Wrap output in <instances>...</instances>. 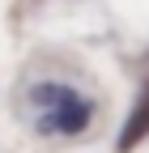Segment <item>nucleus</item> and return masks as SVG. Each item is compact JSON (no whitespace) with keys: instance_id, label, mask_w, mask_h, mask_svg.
<instances>
[{"instance_id":"1","label":"nucleus","mask_w":149,"mask_h":153,"mask_svg":"<svg viewBox=\"0 0 149 153\" xmlns=\"http://www.w3.org/2000/svg\"><path fill=\"white\" fill-rule=\"evenodd\" d=\"M94 123V102L89 98H77V102H68V106H55V111H43L39 119H34V132L39 136H81V132Z\"/></svg>"},{"instance_id":"2","label":"nucleus","mask_w":149,"mask_h":153,"mask_svg":"<svg viewBox=\"0 0 149 153\" xmlns=\"http://www.w3.org/2000/svg\"><path fill=\"white\" fill-rule=\"evenodd\" d=\"M26 98H30L34 106H43V111H55V106H68V102H77L81 94L72 89V85H64V81H34Z\"/></svg>"},{"instance_id":"3","label":"nucleus","mask_w":149,"mask_h":153,"mask_svg":"<svg viewBox=\"0 0 149 153\" xmlns=\"http://www.w3.org/2000/svg\"><path fill=\"white\" fill-rule=\"evenodd\" d=\"M141 132H149V98H145V106L136 111V119H132V128H124V136H119V153H128V149H132Z\"/></svg>"}]
</instances>
